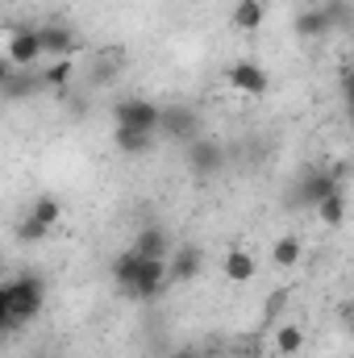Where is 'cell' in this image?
Segmentation results:
<instances>
[{"mask_svg":"<svg viewBox=\"0 0 354 358\" xmlns=\"http://www.w3.org/2000/svg\"><path fill=\"white\" fill-rule=\"evenodd\" d=\"M300 346H304V329L300 325H279L275 329V355L292 358V355H300Z\"/></svg>","mask_w":354,"mask_h":358,"instance_id":"20","label":"cell"},{"mask_svg":"<svg viewBox=\"0 0 354 358\" xmlns=\"http://www.w3.org/2000/svg\"><path fill=\"white\" fill-rule=\"evenodd\" d=\"M134 250L142 255V259H171V238H167V229H159V225H146V229H138L134 234Z\"/></svg>","mask_w":354,"mask_h":358,"instance_id":"12","label":"cell"},{"mask_svg":"<svg viewBox=\"0 0 354 358\" xmlns=\"http://www.w3.org/2000/svg\"><path fill=\"white\" fill-rule=\"evenodd\" d=\"M71 80H76V63H71V59H55V63L42 71V88L63 92V88H71Z\"/></svg>","mask_w":354,"mask_h":358,"instance_id":"18","label":"cell"},{"mask_svg":"<svg viewBox=\"0 0 354 358\" xmlns=\"http://www.w3.org/2000/svg\"><path fill=\"white\" fill-rule=\"evenodd\" d=\"M113 117H117V125H125V129L159 134V125H163V104H155V100H146V96H129V100H117V104H113Z\"/></svg>","mask_w":354,"mask_h":358,"instance_id":"2","label":"cell"},{"mask_svg":"<svg viewBox=\"0 0 354 358\" xmlns=\"http://www.w3.org/2000/svg\"><path fill=\"white\" fill-rule=\"evenodd\" d=\"M271 263H275L279 271L300 267V238H296V234H283V238H275V246H271Z\"/></svg>","mask_w":354,"mask_h":358,"instance_id":"17","label":"cell"},{"mask_svg":"<svg viewBox=\"0 0 354 358\" xmlns=\"http://www.w3.org/2000/svg\"><path fill=\"white\" fill-rule=\"evenodd\" d=\"M113 142H117L121 155H138V159L155 150V134H146V129H125V125H117Z\"/></svg>","mask_w":354,"mask_h":358,"instance_id":"15","label":"cell"},{"mask_svg":"<svg viewBox=\"0 0 354 358\" xmlns=\"http://www.w3.org/2000/svg\"><path fill=\"white\" fill-rule=\"evenodd\" d=\"M21 238H25V242H38V238H46V225L34 221V217L25 213V221H21Z\"/></svg>","mask_w":354,"mask_h":358,"instance_id":"23","label":"cell"},{"mask_svg":"<svg viewBox=\"0 0 354 358\" xmlns=\"http://www.w3.org/2000/svg\"><path fill=\"white\" fill-rule=\"evenodd\" d=\"M225 80H229V88L242 92V96H267V71L255 63V59H238V63H229L225 67Z\"/></svg>","mask_w":354,"mask_h":358,"instance_id":"6","label":"cell"},{"mask_svg":"<svg viewBox=\"0 0 354 358\" xmlns=\"http://www.w3.org/2000/svg\"><path fill=\"white\" fill-rule=\"evenodd\" d=\"M125 67H129L125 50H121V46H104V50L96 55V63H92V84H96V88H108V84H117V80L125 76Z\"/></svg>","mask_w":354,"mask_h":358,"instance_id":"8","label":"cell"},{"mask_svg":"<svg viewBox=\"0 0 354 358\" xmlns=\"http://www.w3.org/2000/svg\"><path fill=\"white\" fill-rule=\"evenodd\" d=\"M29 217H34V221H42L46 229H55V225L63 221V204H59V196H38V200H34V208H29Z\"/></svg>","mask_w":354,"mask_h":358,"instance_id":"19","label":"cell"},{"mask_svg":"<svg viewBox=\"0 0 354 358\" xmlns=\"http://www.w3.org/2000/svg\"><path fill=\"white\" fill-rule=\"evenodd\" d=\"M159 134L171 142V146H192V142H200V117L187 108V104H163V125H159Z\"/></svg>","mask_w":354,"mask_h":358,"instance_id":"4","label":"cell"},{"mask_svg":"<svg viewBox=\"0 0 354 358\" xmlns=\"http://www.w3.org/2000/svg\"><path fill=\"white\" fill-rule=\"evenodd\" d=\"M138 271H142V255H138L134 246L113 259V283H117V292L129 296V300H134V292H138Z\"/></svg>","mask_w":354,"mask_h":358,"instance_id":"10","label":"cell"},{"mask_svg":"<svg viewBox=\"0 0 354 358\" xmlns=\"http://www.w3.org/2000/svg\"><path fill=\"white\" fill-rule=\"evenodd\" d=\"M255 271H259V263H255V255H250V250L234 246V250L225 255V279H229V283H250V279H255Z\"/></svg>","mask_w":354,"mask_h":358,"instance_id":"16","label":"cell"},{"mask_svg":"<svg viewBox=\"0 0 354 358\" xmlns=\"http://www.w3.org/2000/svg\"><path fill=\"white\" fill-rule=\"evenodd\" d=\"M288 300H292L288 287H275V292L267 296L263 300V329H279V313L288 308Z\"/></svg>","mask_w":354,"mask_h":358,"instance_id":"21","label":"cell"},{"mask_svg":"<svg viewBox=\"0 0 354 358\" xmlns=\"http://www.w3.org/2000/svg\"><path fill=\"white\" fill-rule=\"evenodd\" d=\"M38 29H42V46H46V55H55V59H71V55L80 50V38H76L71 25H38Z\"/></svg>","mask_w":354,"mask_h":358,"instance_id":"11","label":"cell"},{"mask_svg":"<svg viewBox=\"0 0 354 358\" xmlns=\"http://www.w3.org/2000/svg\"><path fill=\"white\" fill-rule=\"evenodd\" d=\"M346 100H351V121H354V71L346 76Z\"/></svg>","mask_w":354,"mask_h":358,"instance_id":"26","label":"cell"},{"mask_svg":"<svg viewBox=\"0 0 354 358\" xmlns=\"http://www.w3.org/2000/svg\"><path fill=\"white\" fill-rule=\"evenodd\" d=\"M187 167L196 179H217V171L225 167V150L213 142V138H200L187 146Z\"/></svg>","mask_w":354,"mask_h":358,"instance_id":"7","label":"cell"},{"mask_svg":"<svg viewBox=\"0 0 354 358\" xmlns=\"http://www.w3.org/2000/svg\"><path fill=\"white\" fill-rule=\"evenodd\" d=\"M46 304V283L38 275H21V279H8L0 287V325L4 334H17L21 325H29Z\"/></svg>","mask_w":354,"mask_h":358,"instance_id":"1","label":"cell"},{"mask_svg":"<svg viewBox=\"0 0 354 358\" xmlns=\"http://www.w3.org/2000/svg\"><path fill=\"white\" fill-rule=\"evenodd\" d=\"M167 267H171V283H192L200 275V267H204V250L200 246H176Z\"/></svg>","mask_w":354,"mask_h":358,"instance_id":"9","label":"cell"},{"mask_svg":"<svg viewBox=\"0 0 354 358\" xmlns=\"http://www.w3.org/2000/svg\"><path fill=\"white\" fill-rule=\"evenodd\" d=\"M229 21H234V29L255 34V29H263V21H267V4H263V0H238Z\"/></svg>","mask_w":354,"mask_h":358,"instance_id":"14","label":"cell"},{"mask_svg":"<svg viewBox=\"0 0 354 358\" xmlns=\"http://www.w3.org/2000/svg\"><path fill=\"white\" fill-rule=\"evenodd\" d=\"M292 29H296L300 38L317 42V38H325V34L334 29V17H330V8H304V13H296Z\"/></svg>","mask_w":354,"mask_h":358,"instance_id":"13","label":"cell"},{"mask_svg":"<svg viewBox=\"0 0 354 358\" xmlns=\"http://www.w3.org/2000/svg\"><path fill=\"white\" fill-rule=\"evenodd\" d=\"M342 325L354 334V300H351V304H342Z\"/></svg>","mask_w":354,"mask_h":358,"instance_id":"25","label":"cell"},{"mask_svg":"<svg viewBox=\"0 0 354 358\" xmlns=\"http://www.w3.org/2000/svg\"><path fill=\"white\" fill-rule=\"evenodd\" d=\"M338 183H342V167H321V171H309V176H300L296 192H292V200H296L300 208H313V213H317V204H321L325 196L342 192Z\"/></svg>","mask_w":354,"mask_h":358,"instance_id":"3","label":"cell"},{"mask_svg":"<svg viewBox=\"0 0 354 358\" xmlns=\"http://www.w3.org/2000/svg\"><path fill=\"white\" fill-rule=\"evenodd\" d=\"M317 217H321L325 225H342V221H346V196H342V192L325 196V200L317 204Z\"/></svg>","mask_w":354,"mask_h":358,"instance_id":"22","label":"cell"},{"mask_svg":"<svg viewBox=\"0 0 354 358\" xmlns=\"http://www.w3.org/2000/svg\"><path fill=\"white\" fill-rule=\"evenodd\" d=\"M42 55H46V46H42V29H38V25L8 29V63H13V67H25V71H29Z\"/></svg>","mask_w":354,"mask_h":358,"instance_id":"5","label":"cell"},{"mask_svg":"<svg viewBox=\"0 0 354 358\" xmlns=\"http://www.w3.org/2000/svg\"><path fill=\"white\" fill-rule=\"evenodd\" d=\"M167 358H204V350H200V346H176Z\"/></svg>","mask_w":354,"mask_h":358,"instance_id":"24","label":"cell"}]
</instances>
